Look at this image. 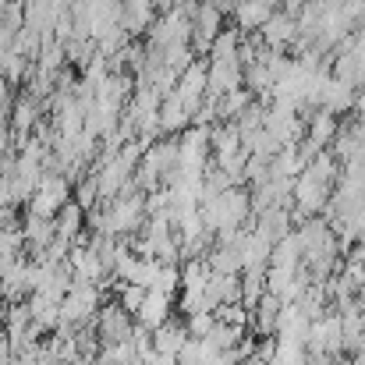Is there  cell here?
I'll return each instance as SVG.
<instances>
[{"label": "cell", "mask_w": 365, "mask_h": 365, "mask_svg": "<svg viewBox=\"0 0 365 365\" xmlns=\"http://www.w3.org/2000/svg\"><path fill=\"white\" fill-rule=\"evenodd\" d=\"M266 18H269V11H266L262 0H248V4H242V21L245 25H259V21H266Z\"/></svg>", "instance_id": "1"}]
</instances>
